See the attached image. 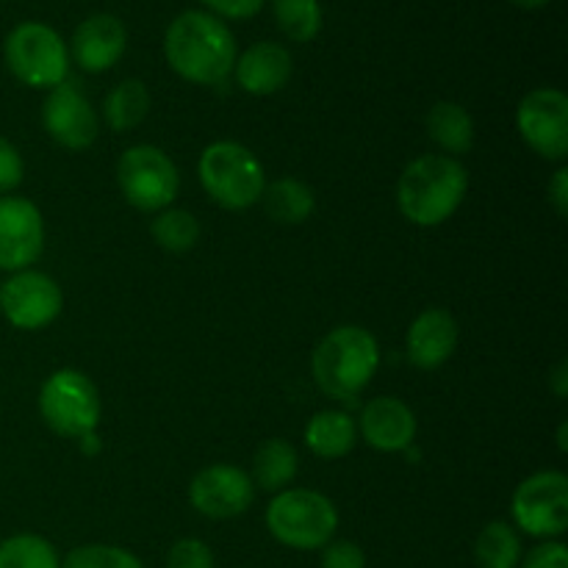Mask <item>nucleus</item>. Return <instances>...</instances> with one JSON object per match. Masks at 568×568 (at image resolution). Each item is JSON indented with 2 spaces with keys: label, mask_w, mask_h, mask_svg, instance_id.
I'll return each instance as SVG.
<instances>
[{
  "label": "nucleus",
  "mask_w": 568,
  "mask_h": 568,
  "mask_svg": "<svg viewBox=\"0 0 568 568\" xmlns=\"http://www.w3.org/2000/svg\"><path fill=\"white\" fill-rule=\"evenodd\" d=\"M292 53L277 42L250 44L242 55H236V64H233L236 83L255 98H270L281 92L292 81Z\"/></svg>",
  "instance_id": "nucleus-18"
},
{
  "label": "nucleus",
  "mask_w": 568,
  "mask_h": 568,
  "mask_svg": "<svg viewBox=\"0 0 568 568\" xmlns=\"http://www.w3.org/2000/svg\"><path fill=\"white\" fill-rule=\"evenodd\" d=\"M558 447L566 453V425H560V433H558Z\"/></svg>",
  "instance_id": "nucleus-38"
},
{
  "label": "nucleus",
  "mask_w": 568,
  "mask_h": 568,
  "mask_svg": "<svg viewBox=\"0 0 568 568\" xmlns=\"http://www.w3.org/2000/svg\"><path fill=\"white\" fill-rule=\"evenodd\" d=\"M516 128L527 148L564 164L568 155V98L555 87L532 89L516 109Z\"/></svg>",
  "instance_id": "nucleus-10"
},
{
  "label": "nucleus",
  "mask_w": 568,
  "mask_h": 568,
  "mask_svg": "<svg viewBox=\"0 0 568 568\" xmlns=\"http://www.w3.org/2000/svg\"><path fill=\"white\" fill-rule=\"evenodd\" d=\"M42 125L64 150H87L98 142L100 116L78 83L64 81L48 92L42 103Z\"/></svg>",
  "instance_id": "nucleus-12"
},
{
  "label": "nucleus",
  "mask_w": 568,
  "mask_h": 568,
  "mask_svg": "<svg viewBox=\"0 0 568 568\" xmlns=\"http://www.w3.org/2000/svg\"><path fill=\"white\" fill-rule=\"evenodd\" d=\"M549 203H552V209L558 211V216H566L568 214V170L566 166H558V172L552 175V181H549Z\"/></svg>",
  "instance_id": "nucleus-34"
},
{
  "label": "nucleus",
  "mask_w": 568,
  "mask_h": 568,
  "mask_svg": "<svg viewBox=\"0 0 568 568\" xmlns=\"http://www.w3.org/2000/svg\"><path fill=\"white\" fill-rule=\"evenodd\" d=\"M253 499L255 486L250 475L231 464L205 466L189 483V503L205 519H236V516L247 514Z\"/></svg>",
  "instance_id": "nucleus-13"
},
{
  "label": "nucleus",
  "mask_w": 568,
  "mask_h": 568,
  "mask_svg": "<svg viewBox=\"0 0 568 568\" xmlns=\"http://www.w3.org/2000/svg\"><path fill=\"white\" fill-rule=\"evenodd\" d=\"M358 442V425L344 410H320L305 425V447L325 460H338L353 453Z\"/></svg>",
  "instance_id": "nucleus-19"
},
{
  "label": "nucleus",
  "mask_w": 568,
  "mask_h": 568,
  "mask_svg": "<svg viewBox=\"0 0 568 568\" xmlns=\"http://www.w3.org/2000/svg\"><path fill=\"white\" fill-rule=\"evenodd\" d=\"M358 436L377 453H405L414 444L416 414L405 399L399 397H375L361 410Z\"/></svg>",
  "instance_id": "nucleus-15"
},
{
  "label": "nucleus",
  "mask_w": 568,
  "mask_h": 568,
  "mask_svg": "<svg viewBox=\"0 0 568 568\" xmlns=\"http://www.w3.org/2000/svg\"><path fill=\"white\" fill-rule=\"evenodd\" d=\"M427 136L438 144L447 155L458 159V155L469 153L475 144V120L469 111L453 100H442L427 114Z\"/></svg>",
  "instance_id": "nucleus-20"
},
{
  "label": "nucleus",
  "mask_w": 568,
  "mask_h": 568,
  "mask_svg": "<svg viewBox=\"0 0 568 568\" xmlns=\"http://www.w3.org/2000/svg\"><path fill=\"white\" fill-rule=\"evenodd\" d=\"M458 336V322L447 308H427L410 322L408 336H405V355L416 369L433 372L453 358Z\"/></svg>",
  "instance_id": "nucleus-17"
},
{
  "label": "nucleus",
  "mask_w": 568,
  "mask_h": 568,
  "mask_svg": "<svg viewBox=\"0 0 568 568\" xmlns=\"http://www.w3.org/2000/svg\"><path fill=\"white\" fill-rule=\"evenodd\" d=\"M61 308H64L61 286L44 272L22 270L0 283V314L17 331H44L59 320Z\"/></svg>",
  "instance_id": "nucleus-11"
},
{
  "label": "nucleus",
  "mask_w": 568,
  "mask_h": 568,
  "mask_svg": "<svg viewBox=\"0 0 568 568\" xmlns=\"http://www.w3.org/2000/svg\"><path fill=\"white\" fill-rule=\"evenodd\" d=\"M300 469L297 449L286 442V438H270L258 447L253 458V480L255 488H264V491L281 494L286 491L294 483Z\"/></svg>",
  "instance_id": "nucleus-21"
},
{
  "label": "nucleus",
  "mask_w": 568,
  "mask_h": 568,
  "mask_svg": "<svg viewBox=\"0 0 568 568\" xmlns=\"http://www.w3.org/2000/svg\"><path fill=\"white\" fill-rule=\"evenodd\" d=\"M261 200H264L270 220L281 222V225H303L316 209V197L311 186L297 181V178H281V181L266 183Z\"/></svg>",
  "instance_id": "nucleus-22"
},
{
  "label": "nucleus",
  "mask_w": 568,
  "mask_h": 568,
  "mask_svg": "<svg viewBox=\"0 0 568 568\" xmlns=\"http://www.w3.org/2000/svg\"><path fill=\"white\" fill-rule=\"evenodd\" d=\"M516 530L555 541L568 530V477L564 471H536L519 483L510 499Z\"/></svg>",
  "instance_id": "nucleus-9"
},
{
  "label": "nucleus",
  "mask_w": 568,
  "mask_h": 568,
  "mask_svg": "<svg viewBox=\"0 0 568 568\" xmlns=\"http://www.w3.org/2000/svg\"><path fill=\"white\" fill-rule=\"evenodd\" d=\"M322 568H366V555L355 541H331L322 547Z\"/></svg>",
  "instance_id": "nucleus-31"
},
{
  "label": "nucleus",
  "mask_w": 568,
  "mask_h": 568,
  "mask_svg": "<svg viewBox=\"0 0 568 568\" xmlns=\"http://www.w3.org/2000/svg\"><path fill=\"white\" fill-rule=\"evenodd\" d=\"M3 59L11 75L31 89H53L67 81L70 50L59 31L44 22L26 20L9 31L3 42Z\"/></svg>",
  "instance_id": "nucleus-6"
},
{
  "label": "nucleus",
  "mask_w": 568,
  "mask_h": 568,
  "mask_svg": "<svg viewBox=\"0 0 568 568\" xmlns=\"http://www.w3.org/2000/svg\"><path fill=\"white\" fill-rule=\"evenodd\" d=\"M214 17L225 20H250L264 9L266 0H203Z\"/></svg>",
  "instance_id": "nucleus-33"
},
{
  "label": "nucleus",
  "mask_w": 568,
  "mask_h": 568,
  "mask_svg": "<svg viewBox=\"0 0 568 568\" xmlns=\"http://www.w3.org/2000/svg\"><path fill=\"white\" fill-rule=\"evenodd\" d=\"M59 568H144L142 560L122 547L111 544H87L61 560Z\"/></svg>",
  "instance_id": "nucleus-28"
},
{
  "label": "nucleus",
  "mask_w": 568,
  "mask_h": 568,
  "mask_svg": "<svg viewBox=\"0 0 568 568\" xmlns=\"http://www.w3.org/2000/svg\"><path fill=\"white\" fill-rule=\"evenodd\" d=\"M150 114V92L139 78L116 83L103 100V120L111 131L125 133L142 125Z\"/></svg>",
  "instance_id": "nucleus-23"
},
{
  "label": "nucleus",
  "mask_w": 568,
  "mask_h": 568,
  "mask_svg": "<svg viewBox=\"0 0 568 568\" xmlns=\"http://www.w3.org/2000/svg\"><path fill=\"white\" fill-rule=\"evenodd\" d=\"M39 414L50 430L78 442L98 430L103 403L98 386L83 372L55 369L39 388Z\"/></svg>",
  "instance_id": "nucleus-8"
},
{
  "label": "nucleus",
  "mask_w": 568,
  "mask_h": 568,
  "mask_svg": "<svg viewBox=\"0 0 568 568\" xmlns=\"http://www.w3.org/2000/svg\"><path fill=\"white\" fill-rule=\"evenodd\" d=\"M78 447H81L83 455H98V453H100L98 433H87V436L78 438Z\"/></svg>",
  "instance_id": "nucleus-36"
},
{
  "label": "nucleus",
  "mask_w": 568,
  "mask_h": 568,
  "mask_svg": "<svg viewBox=\"0 0 568 568\" xmlns=\"http://www.w3.org/2000/svg\"><path fill=\"white\" fill-rule=\"evenodd\" d=\"M200 183L216 205L227 211H247L261 203L266 175L258 155L244 144L222 139L200 153Z\"/></svg>",
  "instance_id": "nucleus-4"
},
{
  "label": "nucleus",
  "mask_w": 568,
  "mask_h": 568,
  "mask_svg": "<svg viewBox=\"0 0 568 568\" xmlns=\"http://www.w3.org/2000/svg\"><path fill=\"white\" fill-rule=\"evenodd\" d=\"M44 250V220L37 203L17 194L0 197V270H31Z\"/></svg>",
  "instance_id": "nucleus-14"
},
{
  "label": "nucleus",
  "mask_w": 568,
  "mask_h": 568,
  "mask_svg": "<svg viewBox=\"0 0 568 568\" xmlns=\"http://www.w3.org/2000/svg\"><path fill=\"white\" fill-rule=\"evenodd\" d=\"M521 536L508 521H488L475 541V560L480 568H519Z\"/></svg>",
  "instance_id": "nucleus-24"
},
{
  "label": "nucleus",
  "mask_w": 568,
  "mask_h": 568,
  "mask_svg": "<svg viewBox=\"0 0 568 568\" xmlns=\"http://www.w3.org/2000/svg\"><path fill=\"white\" fill-rule=\"evenodd\" d=\"M166 64L189 83L220 87L233 75L236 37L211 11H183L164 33Z\"/></svg>",
  "instance_id": "nucleus-1"
},
{
  "label": "nucleus",
  "mask_w": 568,
  "mask_h": 568,
  "mask_svg": "<svg viewBox=\"0 0 568 568\" xmlns=\"http://www.w3.org/2000/svg\"><path fill=\"white\" fill-rule=\"evenodd\" d=\"M166 568H214V552L200 538H181L166 555Z\"/></svg>",
  "instance_id": "nucleus-29"
},
{
  "label": "nucleus",
  "mask_w": 568,
  "mask_h": 568,
  "mask_svg": "<svg viewBox=\"0 0 568 568\" xmlns=\"http://www.w3.org/2000/svg\"><path fill=\"white\" fill-rule=\"evenodd\" d=\"M516 6H521V9H541V6H547L549 0H514Z\"/></svg>",
  "instance_id": "nucleus-37"
},
{
  "label": "nucleus",
  "mask_w": 568,
  "mask_h": 568,
  "mask_svg": "<svg viewBox=\"0 0 568 568\" xmlns=\"http://www.w3.org/2000/svg\"><path fill=\"white\" fill-rule=\"evenodd\" d=\"M150 236L166 253H189L200 242V222L189 211L170 205L150 222Z\"/></svg>",
  "instance_id": "nucleus-25"
},
{
  "label": "nucleus",
  "mask_w": 568,
  "mask_h": 568,
  "mask_svg": "<svg viewBox=\"0 0 568 568\" xmlns=\"http://www.w3.org/2000/svg\"><path fill=\"white\" fill-rule=\"evenodd\" d=\"M277 28L294 42H311L322 31L320 0H272Z\"/></svg>",
  "instance_id": "nucleus-27"
},
{
  "label": "nucleus",
  "mask_w": 568,
  "mask_h": 568,
  "mask_svg": "<svg viewBox=\"0 0 568 568\" xmlns=\"http://www.w3.org/2000/svg\"><path fill=\"white\" fill-rule=\"evenodd\" d=\"M566 381H568V364H566V361H560V364L555 366V372H552V388H555V394H558L560 399H564L566 392H568Z\"/></svg>",
  "instance_id": "nucleus-35"
},
{
  "label": "nucleus",
  "mask_w": 568,
  "mask_h": 568,
  "mask_svg": "<svg viewBox=\"0 0 568 568\" xmlns=\"http://www.w3.org/2000/svg\"><path fill=\"white\" fill-rule=\"evenodd\" d=\"M128 31L120 17L92 14L75 28L70 42V59L83 72H105L125 55Z\"/></svg>",
  "instance_id": "nucleus-16"
},
{
  "label": "nucleus",
  "mask_w": 568,
  "mask_h": 568,
  "mask_svg": "<svg viewBox=\"0 0 568 568\" xmlns=\"http://www.w3.org/2000/svg\"><path fill=\"white\" fill-rule=\"evenodd\" d=\"M116 183L128 205L144 214H159L175 203L181 175L170 155L155 144H133L116 161Z\"/></svg>",
  "instance_id": "nucleus-7"
},
{
  "label": "nucleus",
  "mask_w": 568,
  "mask_h": 568,
  "mask_svg": "<svg viewBox=\"0 0 568 568\" xmlns=\"http://www.w3.org/2000/svg\"><path fill=\"white\" fill-rule=\"evenodd\" d=\"M469 192V172L453 155L427 153L410 161L397 183V205L410 225L436 227L453 220Z\"/></svg>",
  "instance_id": "nucleus-2"
},
{
  "label": "nucleus",
  "mask_w": 568,
  "mask_h": 568,
  "mask_svg": "<svg viewBox=\"0 0 568 568\" xmlns=\"http://www.w3.org/2000/svg\"><path fill=\"white\" fill-rule=\"evenodd\" d=\"M266 530L277 544L300 552H314L333 541L338 510L325 494L311 488H286L266 508Z\"/></svg>",
  "instance_id": "nucleus-5"
},
{
  "label": "nucleus",
  "mask_w": 568,
  "mask_h": 568,
  "mask_svg": "<svg viewBox=\"0 0 568 568\" xmlns=\"http://www.w3.org/2000/svg\"><path fill=\"white\" fill-rule=\"evenodd\" d=\"M53 544L33 532H17L0 541V568H59Z\"/></svg>",
  "instance_id": "nucleus-26"
},
{
  "label": "nucleus",
  "mask_w": 568,
  "mask_h": 568,
  "mask_svg": "<svg viewBox=\"0 0 568 568\" xmlns=\"http://www.w3.org/2000/svg\"><path fill=\"white\" fill-rule=\"evenodd\" d=\"M381 366L377 338L361 325L333 327L314 349L311 372L320 392L331 399H353L364 392Z\"/></svg>",
  "instance_id": "nucleus-3"
},
{
  "label": "nucleus",
  "mask_w": 568,
  "mask_h": 568,
  "mask_svg": "<svg viewBox=\"0 0 568 568\" xmlns=\"http://www.w3.org/2000/svg\"><path fill=\"white\" fill-rule=\"evenodd\" d=\"M22 175H26V161H22L20 150L9 139L0 136V197L14 192L22 183Z\"/></svg>",
  "instance_id": "nucleus-30"
},
{
  "label": "nucleus",
  "mask_w": 568,
  "mask_h": 568,
  "mask_svg": "<svg viewBox=\"0 0 568 568\" xmlns=\"http://www.w3.org/2000/svg\"><path fill=\"white\" fill-rule=\"evenodd\" d=\"M519 568H568V549L564 541H544L521 558Z\"/></svg>",
  "instance_id": "nucleus-32"
}]
</instances>
